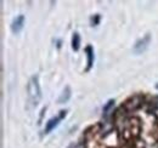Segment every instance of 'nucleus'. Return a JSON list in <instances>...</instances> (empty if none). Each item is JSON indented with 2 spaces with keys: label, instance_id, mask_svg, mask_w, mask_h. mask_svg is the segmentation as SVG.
I'll use <instances>...</instances> for the list:
<instances>
[{
  "label": "nucleus",
  "instance_id": "nucleus-1",
  "mask_svg": "<svg viewBox=\"0 0 158 148\" xmlns=\"http://www.w3.org/2000/svg\"><path fill=\"white\" fill-rule=\"evenodd\" d=\"M27 93H28V101L33 106H38L40 98H41V90L39 85V78L38 75H33L27 85Z\"/></svg>",
  "mask_w": 158,
  "mask_h": 148
},
{
  "label": "nucleus",
  "instance_id": "nucleus-2",
  "mask_svg": "<svg viewBox=\"0 0 158 148\" xmlns=\"http://www.w3.org/2000/svg\"><path fill=\"white\" fill-rule=\"evenodd\" d=\"M66 114H67V111H60L59 115L52 117L51 119H49V120H48V123H46V125H45L44 134H45V135H46V134H50L52 130H54L56 126H57V125H59L60 121H61L62 119H64Z\"/></svg>",
  "mask_w": 158,
  "mask_h": 148
},
{
  "label": "nucleus",
  "instance_id": "nucleus-3",
  "mask_svg": "<svg viewBox=\"0 0 158 148\" xmlns=\"http://www.w3.org/2000/svg\"><path fill=\"white\" fill-rule=\"evenodd\" d=\"M150 41H151V34H150V33H147L143 38L139 39L138 41L135 43L134 47H133L134 54L140 55V54L145 52V51H146V49H147V46L150 45Z\"/></svg>",
  "mask_w": 158,
  "mask_h": 148
},
{
  "label": "nucleus",
  "instance_id": "nucleus-4",
  "mask_svg": "<svg viewBox=\"0 0 158 148\" xmlns=\"http://www.w3.org/2000/svg\"><path fill=\"white\" fill-rule=\"evenodd\" d=\"M24 16L23 15H19V16H16L15 18L12 19V23H11V32L14 33V34H20L21 31L23 29V27H24Z\"/></svg>",
  "mask_w": 158,
  "mask_h": 148
},
{
  "label": "nucleus",
  "instance_id": "nucleus-5",
  "mask_svg": "<svg viewBox=\"0 0 158 148\" xmlns=\"http://www.w3.org/2000/svg\"><path fill=\"white\" fill-rule=\"evenodd\" d=\"M85 52H86V58H88V62H86V64H88V66H86V72H89V71L91 69L93 64H94V58H95L93 46H91V45H88V46L85 47Z\"/></svg>",
  "mask_w": 158,
  "mask_h": 148
},
{
  "label": "nucleus",
  "instance_id": "nucleus-6",
  "mask_svg": "<svg viewBox=\"0 0 158 148\" xmlns=\"http://www.w3.org/2000/svg\"><path fill=\"white\" fill-rule=\"evenodd\" d=\"M69 97H71V88H69V86H66L64 90H63V92L61 93V96H60L59 103L60 105L66 103V102L69 100Z\"/></svg>",
  "mask_w": 158,
  "mask_h": 148
},
{
  "label": "nucleus",
  "instance_id": "nucleus-7",
  "mask_svg": "<svg viewBox=\"0 0 158 148\" xmlns=\"http://www.w3.org/2000/svg\"><path fill=\"white\" fill-rule=\"evenodd\" d=\"M79 47H80V35L78 32H74L72 35V50L78 51Z\"/></svg>",
  "mask_w": 158,
  "mask_h": 148
},
{
  "label": "nucleus",
  "instance_id": "nucleus-8",
  "mask_svg": "<svg viewBox=\"0 0 158 148\" xmlns=\"http://www.w3.org/2000/svg\"><path fill=\"white\" fill-rule=\"evenodd\" d=\"M114 106V100H110L105 106H103V108H102V112L105 113V114H107L108 112L111 111V108Z\"/></svg>",
  "mask_w": 158,
  "mask_h": 148
},
{
  "label": "nucleus",
  "instance_id": "nucleus-9",
  "mask_svg": "<svg viewBox=\"0 0 158 148\" xmlns=\"http://www.w3.org/2000/svg\"><path fill=\"white\" fill-rule=\"evenodd\" d=\"M100 18H101V16H100L99 14H96V15H93L91 17H90V24L93 26V27H95V26H98L100 22Z\"/></svg>",
  "mask_w": 158,
  "mask_h": 148
},
{
  "label": "nucleus",
  "instance_id": "nucleus-10",
  "mask_svg": "<svg viewBox=\"0 0 158 148\" xmlns=\"http://www.w3.org/2000/svg\"><path fill=\"white\" fill-rule=\"evenodd\" d=\"M68 148H85V146H84L83 142H78V143H73V145H71Z\"/></svg>",
  "mask_w": 158,
  "mask_h": 148
},
{
  "label": "nucleus",
  "instance_id": "nucleus-11",
  "mask_svg": "<svg viewBox=\"0 0 158 148\" xmlns=\"http://www.w3.org/2000/svg\"><path fill=\"white\" fill-rule=\"evenodd\" d=\"M155 106H156V107L158 108V97L156 98V100H155Z\"/></svg>",
  "mask_w": 158,
  "mask_h": 148
},
{
  "label": "nucleus",
  "instance_id": "nucleus-12",
  "mask_svg": "<svg viewBox=\"0 0 158 148\" xmlns=\"http://www.w3.org/2000/svg\"><path fill=\"white\" fill-rule=\"evenodd\" d=\"M156 88H157V89H158V83H157V84H156Z\"/></svg>",
  "mask_w": 158,
  "mask_h": 148
}]
</instances>
